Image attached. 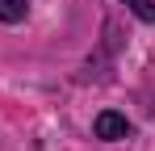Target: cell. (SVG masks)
Segmentation results:
<instances>
[{"instance_id": "6da1fadb", "label": "cell", "mask_w": 155, "mask_h": 151, "mask_svg": "<svg viewBox=\"0 0 155 151\" xmlns=\"http://www.w3.org/2000/svg\"><path fill=\"white\" fill-rule=\"evenodd\" d=\"M92 134H97V139H105V143L126 139V134H130L126 113H117V109H101V113H97V122H92Z\"/></svg>"}, {"instance_id": "7a4b0ae2", "label": "cell", "mask_w": 155, "mask_h": 151, "mask_svg": "<svg viewBox=\"0 0 155 151\" xmlns=\"http://www.w3.org/2000/svg\"><path fill=\"white\" fill-rule=\"evenodd\" d=\"M25 13H29V4H25V0H0V21H4V25L25 21Z\"/></svg>"}, {"instance_id": "3957f363", "label": "cell", "mask_w": 155, "mask_h": 151, "mask_svg": "<svg viewBox=\"0 0 155 151\" xmlns=\"http://www.w3.org/2000/svg\"><path fill=\"white\" fill-rule=\"evenodd\" d=\"M130 13L138 17V21H147V25H155V0H122Z\"/></svg>"}]
</instances>
